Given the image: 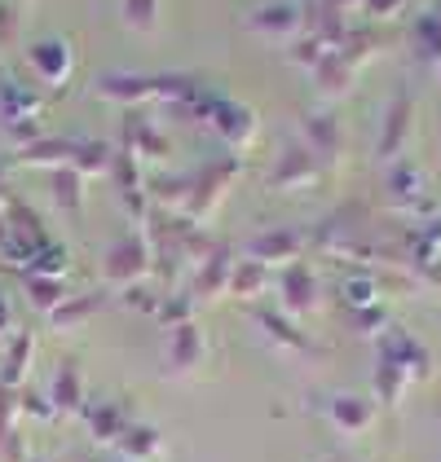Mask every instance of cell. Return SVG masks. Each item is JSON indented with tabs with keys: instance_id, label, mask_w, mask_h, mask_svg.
<instances>
[{
	"instance_id": "7a4b0ae2",
	"label": "cell",
	"mask_w": 441,
	"mask_h": 462,
	"mask_svg": "<svg viewBox=\"0 0 441 462\" xmlns=\"http://www.w3.org/2000/svg\"><path fill=\"white\" fill-rule=\"evenodd\" d=\"M5 321H9V309H5V300H0V326H5Z\"/></svg>"
},
{
	"instance_id": "6da1fadb",
	"label": "cell",
	"mask_w": 441,
	"mask_h": 462,
	"mask_svg": "<svg viewBox=\"0 0 441 462\" xmlns=\"http://www.w3.org/2000/svg\"><path fill=\"white\" fill-rule=\"evenodd\" d=\"M27 62H32V71H36L44 84H62V79L71 75V44L58 36H44L27 49Z\"/></svg>"
}]
</instances>
